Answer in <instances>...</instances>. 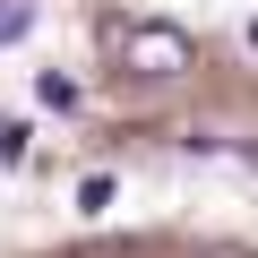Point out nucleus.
I'll list each match as a JSON object with an SVG mask.
<instances>
[{
	"label": "nucleus",
	"mask_w": 258,
	"mask_h": 258,
	"mask_svg": "<svg viewBox=\"0 0 258 258\" xmlns=\"http://www.w3.org/2000/svg\"><path fill=\"white\" fill-rule=\"evenodd\" d=\"M95 35L112 43V60L129 78H181L189 69V35L181 26H129V18H95Z\"/></svg>",
	"instance_id": "1"
},
{
	"label": "nucleus",
	"mask_w": 258,
	"mask_h": 258,
	"mask_svg": "<svg viewBox=\"0 0 258 258\" xmlns=\"http://www.w3.org/2000/svg\"><path fill=\"white\" fill-rule=\"evenodd\" d=\"M26 26H35V0H0V43H26Z\"/></svg>",
	"instance_id": "2"
},
{
	"label": "nucleus",
	"mask_w": 258,
	"mask_h": 258,
	"mask_svg": "<svg viewBox=\"0 0 258 258\" xmlns=\"http://www.w3.org/2000/svg\"><path fill=\"white\" fill-rule=\"evenodd\" d=\"M112 189H120L112 172H86V181H78V207H86V215H103V207H112Z\"/></svg>",
	"instance_id": "3"
},
{
	"label": "nucleus",
	"mask_w": 258,
	"mask_h": 258,
	"mask_svg": "<svg viewBox=\"0 0 258 258\" xmlns=\"http://www.w3.org/2000/svg\"><path fill=\"white\" fill-rule=\"evenodd\" d=\"M249 52H258V18H249Z\"/></svg>",
	"instance_id": "4"
},
{
	"label": "nucleus",
	"mask_w": 258,
	"mask_h": 258,
	"mask_svg": "<svg viewBox=\"0 0 258 258\" xmlns=\"http://www.w3.org/2000/svg\"><path fill=\"white\" fill-rule=\"evenodd\" d=\"M0 138H9V120H0Z\"/></svg>",
	"instance_id": "5"
}]
</instances>
